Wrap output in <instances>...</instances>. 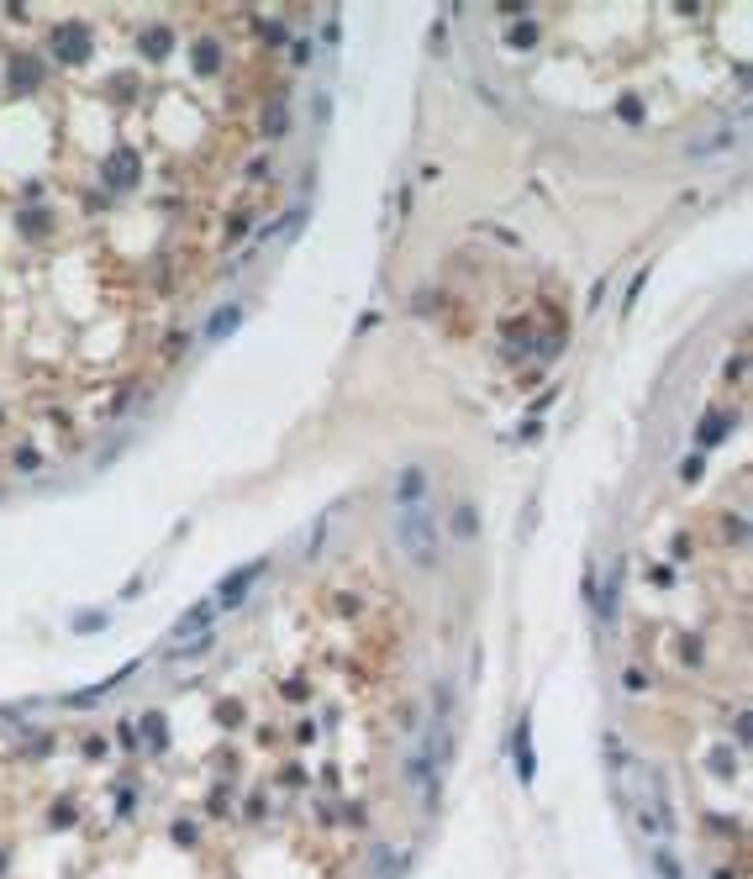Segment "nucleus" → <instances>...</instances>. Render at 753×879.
<instances>
[{
    "instance_id": "nucleus-1",
    "label": "nucleus",
    "mask_w": 753,
    "mask_h": 879,
    "mask_svg": "<svg viewBox=\"0 0 753 879\" xmlns=\"http://www.w3.org/2000/svg\"><path fill=\"white\" fill-rule=\"evenodd\" d=\"M395 543L416 569H432L437 563V521L432 506H427V474L406 469L395 479Z\"/></svg>"
},
{
    "instance_id": "nucleus-2",
    "label": "nucleus",
    "mask_w": 753,
    "mask_h": 879,
    "mask_svg": "<svg viewBox=\"0 0 753 879\" xmlns=\"http://www.w3.org/2000/svg\"><path fill=\"white\" fill-rule=\"evenodd\" d=\"M258 569H264V563H248L242 574H232V579H226V585H222V606H237L242 595H248V585L258 579Z\"/></svg>"
},
{
    "instance_id": "nucleus-3",
    "label": "nucleus",
    "mask_w": 753,
    "mask_h": 879,
    "mask_svg": "<svg viewBox=\"0 0 753 879\" xmlns=\"http://www.w3.org/2000/svg\"><path fill=\"white\" fill-rule=\"evenodd\" d=\"M617 590H622V569H611V579H606V595H601V611H606V616H617Z\"/></svg>"
},
{
    "instance_id": "nucleus-4",
    "label": "nucleus",
    "mask_w": 753,
    "mask_h": 879,
    "mask_svg": "<svg viewBox=\"0 0 753 879\" xmlns=\"http://www.w3.org/2000/svg\"><path fill=\"white\" fill-rule=\"evenodd\" d=\"M206 616H211V606H195V611H190V616H184L180 627H174V632H180V637H184V632H195V627L206 622Z\"/></svg>"
},
{
    "instance_id": "nucleus-5",
    "label": "nucleus",
    "mask_w": 753,
    "mask_h": 879,
    "mask_svg": "<svg viewBox=\"0 0 753 879\" xmlns=\"http://www.w3.org/2000/svg\"><path fill=\"white\" fill-rule=\"evenodd\" d=\"M458 532H464V537L474 532V511H469V506H458Z\"/></svg>"
}]
</instances>
